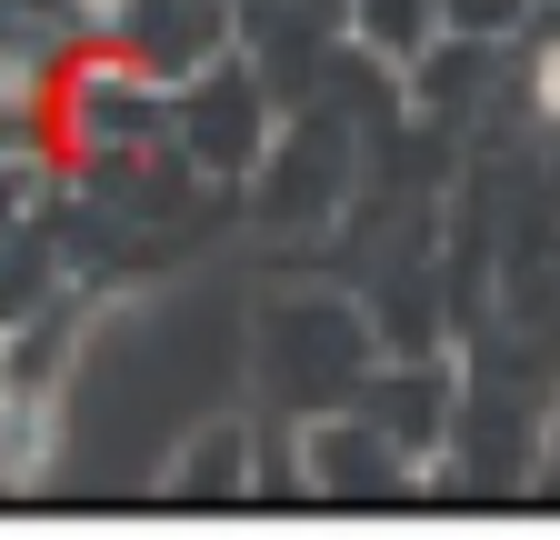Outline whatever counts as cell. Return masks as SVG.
Returning a JSON list of instances; mask_svg holds the SVG:
<instances>
[]
</instances>
